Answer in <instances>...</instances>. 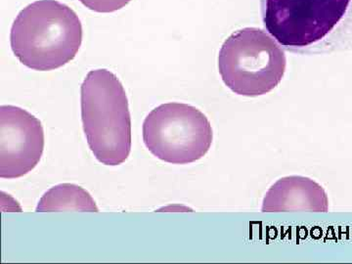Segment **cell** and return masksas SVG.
<instances>
[{
	"instance_id": "1",
	"label": "cell",
	"mask_w": 352,
	"mask_h": 264,
	"mask_svg": "<svg viewBox=\"0 0 352 264\" xmlns=\"http://www.w3.org/2000/svg\"><path fill=\"white\" fill-rule=\"evenodd\" d=\"M266 31L292 51L352 46V0H261Z\"/></svg>"
},
{
	"instance_id": "2",
	"label": "cell",
	"mask_w": 352,
	"mask_h": 264,
	"mask_svg": "<svg viewBox=\"0 0 352 264\" xmlns=\"http://www.w3.org/2000/svg\"><path fill=\"white\" fill-rule=\"evenodd\" d=\"M82 25L73 9L56 0H38L14 21L10 44L21 63L34 71H53L75 59Z\"/></svg>"
},
{
	"instance_id": "3",
	"label": "cell",
	"mask_w": 352,
	"mask_h": 264,
	"mask_svg": "<svg viewBox=\"0 0 352 264\" xmlns=\"http://www.w3.org/2000/svg\"><path fill=\"white\" fill-rule=\"evenodd\" d=\"M83 131L94 157L106 166L124 164L131 151V117L126 90L106 69L87 74L80 88Z\"/></svg>"
},
{
	"instance_id": "4",
	"label": "cell",
	"mask_w": 352,
	"mask_h": 264,
	"mask_svg": "<svg viewBox=\"0 0 352 264\" xmlns=\"http://www.w3.org/2000/svg\"><path fill=\"white\" fill-rule=\"evenodd\" d=\"M286 56L270 34L256 28L233 32L222 44L219 69L222 80L234 94L261 96L281 82Z\"/></svg>"
},
{
	"instance_id": "5",
	"label": "cell",
	"mask_w": 352,
	"mask_h": 264,
	"mask_svg": "<svg viewBox=\"0 0 352 264\" xmlns=\"http://www.w3.org/2000/svg\"><path fill=\"white\" fill-rule=\"evenodd\" d=\"M214 132L207 116L194 106L166 103L150 112L143 141L157 159L173 164L199 161L210 149Z\"/></svg>"
},
{
	"instance_id": "6",
	"label": "cell",
	"mask_w": 352,
	"mask_h": 264,
	"mask_svg": "<svg viewBox=\"0 0 352 264\" xmlns=\"http://www.w3.org/2000/svg\"><path fill=\"white\" fill-rule=\"evenodd\" d=\"M44 131L38 118L12 105L0 107V177L15 179L38 166Z\"/></svg>"
},
{
	"instance_id": "7",
	"label": "cell",
	"mask_w": 352,
	"mask_h": 264,
	"mask_svg": "<svg viewBox=\"0 0 352 264\" xmlns=\"http://www.w3.org/2000/svg\"><path fill=\"white\" fill-rule=\"evenodd\" d=\"M329 200L325 190L314 180L303 176H287L278 180L263 199V212H326Z\"/></svg>"
},
{
	"instance_id": "8",
	"label": "cell",
	"mask_w": 352,
	"mask_h": 264,
	"mask_svg": "<svg viewBox=\"0 0 352 264\" xmlns=\"http://www.w3.org/2000/svg\"><path fill=\"white\" fill-rule=\"evenodd\" d=\"M98 212L96 203L91 195L78 185L63 183L52 187L38 201L36 212Z\"/></svg>"
},
{
	"instance_id": "9",
	"label": "cell",
	"mask_w": 352,
	"mask_h": 264,
	"mask_svg": "<svg viewBox=\"0 0 352 264\" xmlns=\"http://www.w3.org/2000/svg\"><path fill=\"white\" fill-rule=\"evenodd\" d=\"M90 9L98 13H112L126 7L131 0H80Z\"/></svg>"
}]
</instances>
